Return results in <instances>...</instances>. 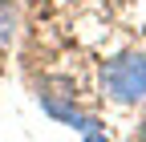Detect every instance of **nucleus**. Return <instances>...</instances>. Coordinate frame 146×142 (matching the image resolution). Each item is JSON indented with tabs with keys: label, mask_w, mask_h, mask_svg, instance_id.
<instances>
[{
	"label": "nucleus",
	"mask_w": 146,
	"mask_h": 142,
	"mask_svg": "<svg viewBox=\"0 0 146 142\" xmlns=\"http://www.w3.org/2000/svg\"><path fill=\"white\" fill-rule=\"evenodd\" d=\"M106 94L122 102V106H134L146 98V57L130 53V57H118L106 65Z\"/></svg>",
	"instance_id": "obj_1"
},
{
	"label": "nucleus",
	"mask_w": 146,
	"mask_h": 142,
	"mask_svg": "<svg viewBox=\"0 0 146 142\" xmlns=\"http://www.w3.org/2000/svg\"><path fill=\"white\" fill-rule=\"evenodd\" d=\"M16 37V8L8 0H0V49H8Z\"/></svg>",
	"instance_id": "obj_2"
},
{
	"label": "nucleus",
	"mask_w": 146,
	"mask_h": 142,
	"mask_svg": "<svg viewBox=\"0 0 146 142\" xmlns=\"http://www.w3.org/2000/svg\"><path fill=\"white\" fill-rule=\"evenodd\" d=\"M89 142H106V138H102V134H89Z\"/></svg>",
	"instance_id": "obj_3"
},
{
	"label": "nucleus",
	"mask_w": 146,
	"mask_h": 142,
	"mask_svg": "<svg viewBox=\"0 0 146 142\" xmlns=\"http://www.w3.org/2000/svg\"><path fill=\"white\" fill-rule=\"evenodd\" d=\"M138 142H146V126H142V134H138Z\"/></svg>",
	"instance_id": "obj_4"
}]
</instances>
